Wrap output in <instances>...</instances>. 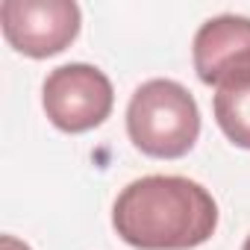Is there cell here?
Returning <instances> with one entry per match:
<instances>
[{
  "mask_svg": "<svg viewBox=\"0 0 250 250\" xmlns=\"http://www.w3.org/2000/svg\"><path fill=\"white\" fill-rule=\"evenodd\" d=\"M241 250H250V235H247V241H244V247Z\"/></svg>",
  "mask_w": 250,
  "mask_h": 250,
  "instance_id": "cell-8",
  "label": "cell"
},
{
  "mask_svg": "<svg viewBox=\"0 0 250 250\" xmlns=\"http://www.w3.org/2000/svg\"><path fill=\"white\" fill-rule=\"evenodd\" d=\"M0 27L18 53L47 59L62 53L77 39L80 6L74 0H3Z\"/></svg>",
  "mask_w": 250,
  "mask_h": 250,
  "instance_id": "cell-4",
  "label": "cell"
},
{
  "mask_svg": "<svg viewBox=\"0 0 250 250\" xmlns=\"http://www.w3.org/2000/svg\"><path fill=\"white\" fill-rule=\"evenodd\" d=\"M212 112L221 133L235 147L250 150V74L218 85L212 97Z\"/></svg>",
  "mask_w": 250,
  "mask_h": 250,
  "instance_id": "cell-6",
  "label": "cell"
},
{
  "mask_svg": "<svg viewBox=\"0 0 250 250\" xmlns=\"http://www.w3.org/2000/svg\"><path fill=\"white\" fill-rule=\"evenodd\" d=\"M112 227L136 250H191L215 235L218 203L188 177L150 174L118 194Z\"/></svg>",
  "mask_w": 250,
  "mask_h": 250,
  "instance_id": "cell-1",
  "label": "cell"
},
{
  "mask_svg": "<svg viewBox=\"0 0 250 250\" xmlns=\"http://www.w3.org/2000/svg\"><path fill=\"white\" fill-rule=\"evenodd\" d=\"M0 250H30V244H24L15 235H3V238H0Z\"/></svg>",
  "mask_w": 250,
  "mask_h": 250,
  "instance_id": "cell-7",
  "label": "cell"
},
{
  "mask_svg": "<svg viewBox=\"0 0 250 250\" xmlns=\"http://www.w3.org/2000/svg\"><path fill=\"white\" fill-rule=\"evenodd\" d=\"M115 91L109 77L85 62L59 65L42 85V106L62 133H88L109 118Z\"/></svg>",
  "mask_w": 250,
  "mask_h": 250,
  "instance_id": "cell-3",
  "label": "cell"
},
{
  "mask_svg": "<svg viewBox=\"0 0 250 250\" xmlns=\"http://www.w3.org/2000/svg\"><path fill=\"white\" fill-rule=\"evenodd\" d=\"M191 62L206 85H224L250 74V18L218 15L200 24L191 42Z\"/></svg>",
  "mask_w": 250,
  "mask_h": 250,
  "instance_id": "cell-5",
  "label": "cell"
},
{
  "mask_svg": "<svg viewBox=\"0 0 250 250\" xmlns=\"http://www.w3.org/2000/svg\"><path fill=\"white\" fill-rule=\"evenodd\" d=\"M127 133L145 156L180 159L200 136V109L177 80H147L130 97Z\"/></svg>",
  "mask_w": 250,
  "mask_h": 250,
  "instance_id": "cell-2",
  "label": "cell"
}]
</instances>
